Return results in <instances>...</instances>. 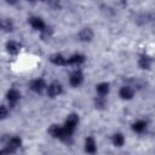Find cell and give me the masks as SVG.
<instances>
[{"mask_svg":"<svg viewBox=\"0 0 155 155\" xmlns=\"http://www.w3.org/2000/svg\"><path fill=\"white\" fill-rule=\"evenodd\" d=\"M48 132H50V134L53 136L54 138H59L61 140H64V142H69L70 138H71V136H69V134L65 132V130H64L63 127L58 126V125H52V126L50 127Z\"/></svg>","mask_w":155,"mask_h":155,"instance_id":"obj_1","label":"cell"},{"mask_svg":"<svg viewBox=\"0 0 155 155\" xmlns=\"http://www.w3.org/2000/svg\"><path fill=\"white\" fill-rule=\"evenodd\" d=\"M78 122H79V116H78L76 114H70V115H68V117H67V120H65V122H64L63 128L65 130V132H67L69 136H71L73 132L75 131V128H76V126H78Z\"/></svg>","mask_w":155,"mask_h":155,"instance_id":"obj_2","label":"cell"},{"mask_svg":"<svg viewBox=\"0 0 155 155\" xmlns=\"http://www.w3.org/2000/svg\"><path fill=\"white\" fill-rule=\"evenodd\" d=\"M21 144H22V140H21L19 137H12L8 140L7 145L1 150V154L2 155H10V154H12V153H15L21 147Z\"/></svg>","mask_w":155,"mask_h":155,"instance_id":"obj_3","label":"cell"},{"mask_svg":"<svg viewBox=\"0 0 155 155\" xmlns=\"http://www.w3.org/2000/svg\"><path fill=\"white\" fill-rule=\"evenodd\" d=\"M82 80H84V75H82V73H81L80 70L73 71L71 75H70V78H69V82H70V85L74 86V87L79 86V85L82 82Z\"/></svg>","mask_w":155,"mask_h":155,"instance_id":"obj_4","label":"cell"},{"mask_svg":"<svg viewBox=\"0 0 155 155\" xmlns=\"http://www.w3.org/2000/svg\"><path fill=\"white\" fill-rule=\"evenodd\" d=\"M46 87L47 86H46V82L44 79H36V80L31 81V84H30V88L36 93H41Z\"/></svg>","mask_w":155,"mask_h":155,"instance_id":"obj_5","label":"cell"},{"mask_svg":"<svg viewBox=\"0 0 155 155\" xmlns=\"http://www.w3.org/2000/svg\"><path fill=\"white\" fill-rule=\"evenodd\" d=\"M62 93V86H61V84H58V82H52L48 87H47V94L50 96V97H56V96H58V94H61Z\"/></svg>","mask_w":155,"mask_h":155,"instance_id":"obj_6","label":"cell"},{"mask_svg":"<svg viewBox=\"0 0 155 155\" xmlns=\"http://www.w3.org/2000/svg\"><path fill=\"white\" fill-rule=\"evenodd\" d=\"M29 23H30V25L34 28V29H36V30H44L46 27H45V23H44V21L40 18V17H30L29 18Z\"/></svg>","mask_w":155,"mask_h":155,"instance_id":"obj_7","label":"cell"},{"mask_svg":"<svg viewBox=\"0 0 155 155\" xmlns=\"http://www.w3.org/2000/svg\"><path fill=\"white\" fill-rule=\"evenodd\" d=\"M50 61L56 65H68V58H64L61 53H53L50 57Z\"/></svg>","mask_w":155,"mask_h":155,"instance_id":"obj_8","label":"cell"},{"mask_svg":"<svg viewBox=\"0 0 155 155\" xmlns=\"http://www.w3.org/2000/svg\"><path fill=\"white\" fill-rule=\"evenodd\" d=\"M85 150L88 153V154H94L96 150H97V147H96V142L92 137H87L85 139Z\"/></svg>","mask_w":155,"mask_h":155,"instance_id":"obj_9","label":"cell"},{"mask_svg":"<svg viewBox=\"0 0 155 155\" xmlns=\"http://www.w3.org/2000/svg\"><path fill=\"white\" fill-rule=\"evenodd\" d=\"M6 97H7V101L10 102V104H15V103L19 99L21 93H19L16 88H11V90H8V91H7Z\"/></svg>","mask_w":155,"mask_h":155,"instance_id":"obj_10","label":"cell"},{"mask_svg":"<svg viewBox=\"0 0 155 155\" xmlns=\"http://www.w3.org/2000/svg\"><path fill=\"white\" fill-rule=\"evenodd\" d=\"M84 61H85V56H82L80 53H75V54H73L71 57L68 58V64H70V65H79V64L84 63Z\"/></svg>","mask_w":155,"mask_h":155,"instance_id":"obj_11","label":"cell"},{"mask_svg":"<svg viewBox=\"0 0 155 155\" xmlns=\"http://www.w3.org/2000/svg\"><path fill=\"white\" fill-rule=\"evenodd\" d=\"M79 38L82 41H91L93 38V31L90 28H84L80 33H79Z\"/></svg>","mask_w":155,"mask_h":155,"instance_id":"obj_12","label":"cell"},{"mask_svg":"<svg viewBox=\"0 0 155 155\" xmlns=\"http://www.w3.org/2000/svg\"><path fill=\"white\" fill-rule=\"evenodd\" d=\"M120 97L122 99H131L133 97V90L130 86H124L120 88Z\"/></svg>","mask_w":155,"mask_h":155,"instance_id":"obj_13","label":"cell"},{"mask_svg":"<svg viewBox=\"0 0 155 155\" xmlns=\"http://www.w3.org/2000/svg\"><path fill=\"white\" fill-rule=\"evenodd\" d=\"M6 48H7V52L11 53V54H16L18 53V51L21 50V45L16 41H8L6 44Z\"/></svg>","mask_w":155,"mask_h":155,"instance_id":"obj_14","label":"cell"},{"mask_svg":"<svg viewBox=\"0 0 155 155\" xmlns=\"http://www.w3.org/2000/svg\"><path fill=\"white\" fill-rule=\"evenodd\" d=\"M138 64L142 69H149L150 68V64H151V58L148 57V56H142L138 61Z\"/></svg>","mask_w":155,"mask_h":155,"instance_id":"obj_15","label":"cell"},{"mask_svg":"<svg viewBox=\"0 0 155 155\" xmlns=\"http://www.w3.org/2000/svg\"><path fill=\"white\" fill-rule=\"evenodd\" d=\"M145 127H147V124H145V121H143V120L136 121V122L132 125V130H133L134 132H137V133H142V132L145 130Z\"/></svg>","mask_w":155,"mask_h":155,"instance_id":"obj_16","label":"cell"},{"mask_svg":"<svg viewBox=\"0 0 155 155\" xmlns=\"http://www.w3.org/2000/svg\"><path fill=\"white\" fill-rule=\"evenodd\" d=\"M97 92L101 97H104L109 92V85L107 82H102V84L97 85Z\"/></svg>","mask_w":155,"mask_h":155,"instance_id":"obj_17","label":"cell"},{"mask_svg":"<svg viewBox=\"0 0 155 155\" xmlns=\"http://www.w3.org/2000/svg\"><path fill=\"white\" fill-rule=\"evenodd\" d=\"M124 142H125V138H124V136L121 133H115L113 136V144L115 147H121L124 144Z\"/></svg>","mask_w":155,"mask_h":155,"instance_id":"obj_18","label":"cell"},{"mask_svg":"<svg viewBox=\"0 0 155 155\" xmlns=\"http://www.w3.org/2000/svg\"><path fill=\"white\" fill-rule=\"evenodd\" d=\"M1 28H2L4 31H11V30L13 29V24H12V22H11L10 19L5 18V19H2V22H1Z\"/></svg>","mask_w":155,"mask_h":155,"instance_id":"obj_19","label":"cell"},{"mask_svg":"<svg viewBox=\"0 0 155 155\" xmlns=\"http://www.w3.org/2000/svg\"><path fill=\"white\" fill-rule=\"evenodd\" d=\"M0 116H1V119H5L7 116V108L5 105L0 107Z\"/></svg>","mask_w":155,"mask_h":155,"instance_id":"obj_20","label":"cell"}]
</instances>
